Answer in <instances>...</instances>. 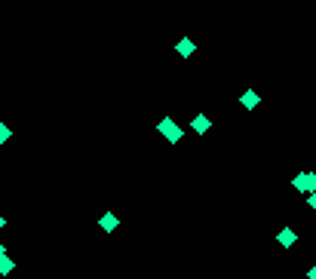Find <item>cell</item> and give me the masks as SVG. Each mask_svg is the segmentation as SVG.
Listing matches in <instances>:
<instances>
[{"label": "cell", "instance_id": "cell-9", "mask_svg": "<svg viewBox=\"0 0 316 279\" xmlns=\"http://www.w3.org/2000/svg\"><path fill=\"white\" fill-rule=\"evenodd\" d=\"M313 190H316V175L307 172V193H313Z\"/></svg>", "mask_w": 316, "mask_h": 279}, {"label": "cell", "instance_id": "cell-8", "mask_svg": "<svg viewBox=\"0 0 316 279\" xmlns=\"http://www.w3.org/2000/svg\"><path fill=\"white\" fill-rule=\"evenodd\" d=\"M10 270H13V258H0V273H4V276H7Z\"/></svg>", "mask_w": 316, "mask_h": 279}, {"label": "cell", "instance_id": "cell-1", "mask_svg": "<svg viewBox=\"0 0 316 279\" xmlns=\"http://www.w3.org/2000/svg\"><path fill=\"white\" fill-rule=\"evenodd\" d=\"M156 129H160V135H166V138H169L172 144H178V141H181V135H184V132H181V129H178V126L172 123L169 117H166V120H163V123L156 126Z\"/></svg>", "mask_w": 316, "mask_h": 279}, {"label": "cell", "instance_id": "cell-2", "mask_svg": "<svg viewBox=\"0 0 316 279\" xmlns=\"http://www.w3.org/2000/svg\"><path fill=\"white\" fill-rule=\"evenodd\" d=\"M276 239H280V246H286V249H289V246H295V243H298V233H295L292 227H286V230H280V236H276Z\"/></svg>", "mask_w": 316, "mask_h": 279}, {"label": "cell", "instance_id": "cell-6", "mask_svg": "<svg viewBox=\"0 0 316 279\" xmlns=\"http://www.w3.org/2000/svg\"><path fill=\"white\" fill-rule=\"evenodd\" d=\"M101 230H108V233H114V230H117V218H114L111 212H104V215H101Z\"/></svg>", "mask_w": 316, "mask_h": 279}, {"label": "cell", "instance_id": "cell-7", "mask_svg": "<svg viewBox=\"0 0 316 279\" xmlns=\"http://www.w3.org/2000/svg\"><path fill=\"white\" fill-rule=\"evenodd\" d=\"M292 187H295V190H301V193H307V172H301V175H295V181H292Z\"/></svg>", "mask_w": 316, "mask_h": 279}, {"label": "cell", "instance_id": "cell-13", "mask_svg": "<svg viewBox=\"0 0 316 279\" xmlns=\"http://www.w3.org/2000/svg\"><path fill=\"white\" fill-rule=\"evenodd\" d=\"M4 224H7V221H4V215H0V227H4Z\"/></svg>", "mask_w": 316, "mask_h": 279}, {"label": "cell", "instance_id": "cell-12", "mask_svg": "<svg viewBox=\"0 0 316 279\" xmlns=\"http://www.w3.org/2000/svg\"><path fill=\"white\" fill-rule=\"evenodd\" d=\"M307 276H310V279H316V264L310 267V273H307Z\"/></svg>", "mask_w": 316, "mask_h": 279}, {"label": "cell", "instance_id": "cell-14", "mask_svg": "<svg viewBox=\"0 0 316 279\" xmlns=\"http://www.w3.org/2000/svg\"><path fill=\"white\" fill-rule=\"evenodd\" d=\"M0 258H4V246H0Z\"/></svg>", "mask_w": 316, "mask_h": 279}, {"label": "cell", "instance_id": "cell-5", "mask_svg": "<svg viewBox=\"0 0 316 279\" xmlns=\"http://www.w3.org/2000/svg\"><path fill=\"white\" fill-rule=\"evenodd\" d=\"M190 126H193V132H209V117L206 114H196Z\"/></svg>", "mask_w": 316, "mask_h": 279}, {"label": "cell", "instance_id": "cell-10", "mask_svg": "<svg viewBox=\"0 0 316 279\" xmlns=\"http://www.w3.org/2000/svg\"><path fill=\"white\" fill-rule=\"evenodd\" d=\"M4 141H10V126L0 123V144H4Z\"/></svg>", "mask_w": 316, "mask_h": 279}, {"label": "cell", "instance_id": "cell-4", "mask_svg": "<svg viewBox=\"0 0 316 279\" xmlns=\"http://www.w3.org/2000/svg\"><path fill=\"white\" fill-rule=\"evenodd\" d=\"M240 101H243V107H249V110H252V107H258V101H261V98H258V92H255V89H246Z\"/></svg>", "mask_w": 316, "mask_h": 279}, {"label": "cell", "instance_id": "cell-3", "mask_svg": "<svg viewBox=\"0 0 316 279\" xmlns=\"http://www.w3.org/2000/svg\"><path fill=\"white\" fill-rule=\"evenodd\" d=\"M175 49H178V55H181V59H190L196 46H193V40H187V37H184V40H178V46H175Z\"/></svg>", "mask_w": 316, "mask_h": 279}, {"label": "cell", "instance_id": "cell-11", "mask_svg": "<svg viewBox=\"0 0 316 279\" xmlns=\"http://www.w3.org/2000/svg\"><path fill=\"white\" fill-rule=\"evenodd\" d=\"M307 206L316 212V190H313V193H307Z\"/></svg>", "mask_w": 316, "mask_h": 279}]
</instances>
